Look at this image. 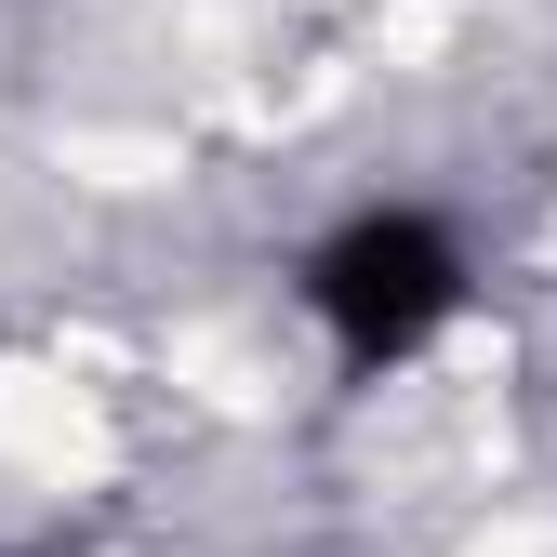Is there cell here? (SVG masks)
I'll return each mask as SVG.
<instances>
[{"instance_id": "cell-1", "label": "cell", "mask_w": 557, "mask_h": 557, "mask_svg": "<svg viewBox=\"0 0 557 557\" xmlns=\"http://www.w3.org/2000/svg\"><path fill=\"white\" fill-rule=\"evenodd\" d=\"M306 306L345 345V372H398L451 306H465V252L438 213H359L306 252Z\"/></svg>"}]
</instances>
